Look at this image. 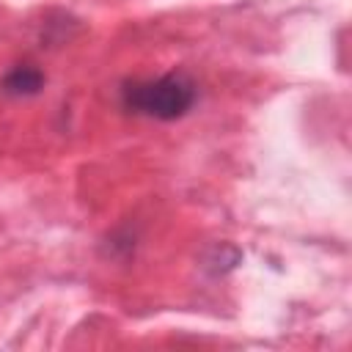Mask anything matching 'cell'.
<instances>
[{"label":"cell","instance_id":"6da1fadb","mask_svg":"<svg viewBox=\"0 0 352 352\" xmlns=\"http://www.w3.org/2000/svg\"><path fill=\"white\" fill-rule=\"evenodd\" d=\"M195 99H198V88L182 72H168L154 80H132L121 88L124 110L157 121H176L187 116Z\"/></svg>","mask_w":352,"mask_h":352},{"label":"cell","instance_id":"7a4b0ae2","mask_svg":"<svg viewBox=\"0 0 352 352\" xmlns=\"http://www.w3.org/2000/svg\"><path fill=\"white\" fill-rule=\"evenodd\" d=\"M47 77L38 66L33 63H16L14 69H8L0 80V91L11 99H28V96H36L41 94Z\"/></svg>","mask_w":352,"mask_h":352},{"label":"cell","instance_id":"3957f363","mask_svg":"<svg viewBox=\"0 0 352 352\" xmlns=\"http://www.w3.org/2000/svg\"><path fill=\"white\" fill-rule=\"evenodd\" d=\"M226 242H220V245H214L209 253H206V258H204V267L212 272V275H223V272H228V270H234L236 264H239V258H242V253H234V256H223L226 253Z\"/></svg>","mask_w":352,"mask_h":352}]
</instances>
